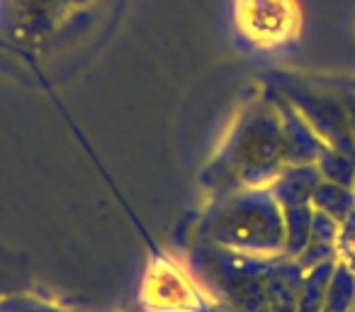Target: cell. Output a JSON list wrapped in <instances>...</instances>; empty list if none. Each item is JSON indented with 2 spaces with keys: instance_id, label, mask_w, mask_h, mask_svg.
Returning a JSON list of instances; mask_svg holds the SVG:
<instances>
[{
  "instance_id": "8",
  "label": "cell",
  "mask_w": 355,
  "mask_h": 312,
  "mask_svg": "<svg viewBox=\"0 0 355 312\" xmlns=\"http://www.w3.org/2000/svg\"><path fill=\"white\" fill-rule=\"evenodd\" d=\"M350 90H353V93H355V79L350 81Z\"/></svg>"
},
{
  "instance_id": "3",
  "label": "cell",
  "mask_w": 355,
  "mask_h": 312,
  "mask_svg": "<svg viewBox=\"0 0 355 312\" xmlns=\"http://www.w3.org/2000/svg\"><path fill=\"white\" fill-rule=\"evenodd\" d=\"M311 200L316 205V213L329 215L338 224L355 210V190L348 188V186L334 183V181H321Z\"/></svg>"
},
{
  "instance_id": "2",
  "label": "cell",
  "mask_w": 355,
  "mask_h": 312,
  "mask_svg": "<svg viewBox=\"0 0 355 312\" xmlns=\"http://www.w3.org/2000/svg\"><path fill=\"white\" fill-rule=\"evenodd\" d=\"M141 302L151 312H200L205 295L180 263L161 256L148 266Z\"/></svg>"
},
{
  "instance_id": "1",
  "label": "cell",
  "mask_w": 355,
  "mask_h": 312,
  "mask_svg": "<svg viewBox=\"0 0 355 312\" xmlns=\"http://www.w3.org/2000/svg\"><path fill=\"white\" fill-rule=\"evenodd\" d=\"M234 17L239 32L261 49L287 44L300 30L295 0H236Z\"/></svg>"
},
{
  "instance_id": "6",
  "label": "cell",
  "mask_w": 355,
  "mask_h": 312,
  "mask_svg": "<svg viewBox=\"0 0 355 312\" xmlns=\"http://www.w3.org/2000/svg\"><path fill=\"white\" fill-rule=\"evenodd\" d=\"M336 258L355 273V210L340 222L338 242H336Z\"/></svg>"
},
{
  "instance_id": "5",
  "label": "cell",
  "mask_w": 355,
  "mask_h": 312,
  "mask_svg": "<svg viewBox=\"0 0 355 312\" xmlns=\"http://www.w3.org/2000/svg\"><path fill=\"white\" fill-rule=\"evenodd\" d=\"M316 166H319V174L324 176L326 181H334V183H338V186L353 188V183H355V159L353 156L326 147L324 151L319 154Z\"/></svg>"
},
{
  "instance_id": "7",
  "label": "cell",
  "mask_w": 355,
  "mask_h": 312,
  "mask_svg": "<svg viewBox=\"0 0 355 312\" xmlns=\"http://www.w3.org/2000/svg\"><path fill=\"white\" fill-rule=\"evenodd\" d=\"M343 103H345V110H348L350 127H353V134H355V93H345L343 95Z\"/></svg>"
},
{
  "instance_id": "4",
  "label": "cell",
  "mask_w": 355,
  "mask_h": 312,
  "mask_svg": "<svg viewBox=\"0 0 355 312\" xmlns=\"http://www.w3.org/2000/svg\"><path fill=\"white\" fill-rule=\"evenodd\" d=\"M321 312H355V273L336 261Z\"/></svg>"
},
{
  "instance_id": "9",
  "label": "cell",
  "mask_w": 355,
  "mask_h": 312,
  "mask_svg": "<svg viewBox=\"0 0 355 312\" xmlns=\"http://www.w3.org/2000/svg\"><path fill=\"white\" fill-rule=\"evenodd\" d=\"M353 190H355V183H353Z\"/></svg>"
}]
</instances>
